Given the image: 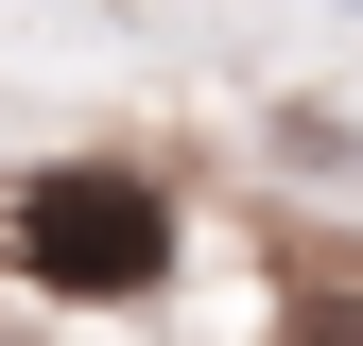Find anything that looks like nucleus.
Instances as JSON below:
<instances>
[{"instance_id": "1", "label": "nucleus", "mask_w": 363, "mask_h": 346, "mask_svg": "<svg viewBox=\"0 0 363 346\" xmlns=\"http://www.w3.org/2000/svg\"><path fill=\"white\" fill-rule=\"evenodd\" d=\"M0 260H18L35 294H156L173 191H156V173H121V156H69V173H35V191H18Z\"/></svg>"}]
</instances>
